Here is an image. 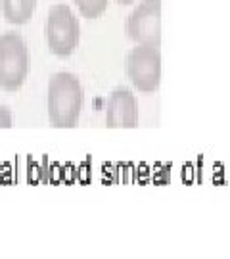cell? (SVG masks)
I'll return each mask as SVG.
<instances>
[{"mask_svg": "<svg viewBox=\"0 0 230 259\" xmlns=\"http://www.w3.org/2000/svg\"><path fill=\"white\" fill-rule=\"evenodd\" d=\"M81 27L73 10L67 4H54L46 18V42L56 56H69L79 45Z\"/></svg>", "mask_w": 230, "mask_h": 259, "instance_id": "3", "label": "cell"}, {"mask_svg": "<svg viewBox=\"0 0 230 259\" xmlns=\"http://www.w3.org/2000/svg\"><path fill=\"white\" fill-rule=\"evenodd\" d=\"M37 0H2V12L8 23L21 25L33 18Z\"/></svg>", "mask_w": 230, "mask_h": 259, "instance_id": "7", "label": "cell"}, {"mask_svg": "<svg viewBox=\"0 0 230 259\" xmlns=\"http://www.w3.org/2000/svg\"><path fill=\"white\" fill-rule=\"evenodd\" d=\"M29 73V52L21 35L8 31L0 35V89L18 91Z\"/></svg>", "mask_w": 230, "mask_h": 259, "instance_id": "2", "label": "cell"}, {"mask_svg": "<svg viewBox=\"0 0 230 259\" xmlns=\"http://www.w3.org/2000/svg\"><path fill=\"white\" fill-rule=\"evenodd\" d=\"M83 108V87L69 71L54 73L48 81V117L58 129L77 125Z\"/></svg>", "mask_w": 230, "mask_h": 259, "instance_id": "1", "label": "cell"}, {"mask_svg": "<svg viewBox=\"0 0 230 259\" xmlns=\"http://www.w3.org/2000/svg\"><path fill=\"white\" fill-rule=\"evenodd\" d=\"M0 127L2 129L12 127V111L8 110V106H0Z\"/></svg>", "mask_w": 230, "mask_h": 259, "instance_id": "9", "label": "cell"}, {"mask_svg": "<svg viewBox=\"0 0 230 259\" xmlns=\"http://www.w3.org/2000/svg\"><path fill=\"white\" fill-rule=\"evenodd\" d=\"M73 2L77 4L79 12L88 19L100 18L108 8V0H73Z\"/></svg>", "mask_w": 230, "mask_h": 259, "instance_id": "8", "label": "cell"}, {"mask_svg": "<svg viewBox=\"0 0 230 259\" xmlns=\"http://www.w3.org/2000/svg\"><path fill=\"white\" fill-rule=\"evenodd\" d=\"M117 2H121V4H132L134 0H117Z\"/></svg>", "mask_w": 230, "mask_h": 259, "instance_id": "10", "label": "cell"}, {"mask_svg": "<svg viewBox=\"0 0 230 259\" xmlns=\"http://www.w3.org/2000/svg\"><path fill=\"white\" fill-rule=\"evenodd\" d=\"M127 35L136 45L159 47L161 42V0H142L127 19Z\"/></svg>", "mask_w": 230, "mask_h": 259, "instance_id": "5", "label": "cell"}, {"mask_svg": "<svg viewBox=\"0 0 230 259\" xmlns=\"http://www.w3.org/2000/svg\"><path fill=\"white\" fill-rule=\"evenodd\" d=\"M138 123V104L129 89L119 87L110 94L106 106V125L110 129H132Z\"/></svg>", "mask_w": 230, "mask_h": 259, "instance_id": "6", "label": "cell"}, {"mask_svg": "<svg viewBox=\"0 0 230 259\" xmlns=\"http://www.w3.org/2000/svg\"><path fill=\"white\" fill-rule=\"evenodd\" d=\"M127 75L140 93H156L161 83V54L157 47L136 45L127 56Z\"/></svg>", "mask_w": 230, "mask_h": 259, "instance_id": "4", "label": "cell"}]
</instances>
